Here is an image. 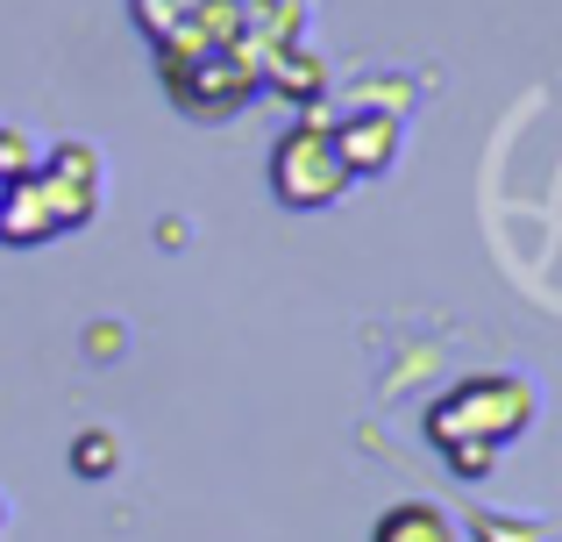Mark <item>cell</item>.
I'll return each instance as SVG.
<instances>
[{
    "label": "cell",
    "mask_w": 562,
    "mask_h": 542,
    "mask_svg": "<svg viewBox=\"0 0 562 542\" xmlns=\"http://www.w3.org/2000/svg\"><path fill=\"white\" fill-rule=\"evenodd\" d=\"M271 193L278 208H335L349 193V165L335 151V129L328 122H292L271 151Z\"/></svg>",
    "instance_id": "3"
},
{
    "label": "cell",
    "mask_w": 562,
    "mask_h": 542,
    "mask_svg": "<svg viewBox=\"0 0 562 542\" xmlns=\"http://www.w3.org/2000/svg\"><path fill=\"white\" fill-rule=\"evenodd\" d=\"M86 350H93V357H114V350H122V329H86Z\"/></svg>",
    "instance_id": "9"
},
{
    "label": "cell",
    "mask_w": 562,
    "mask_h": 542,
    "mask_svg": "<svg viewBox=\"0 0 562 542\" xmlns=\"http://www.w3.org/2000/svg\"><path fill=\"white\" fill-rule=\"evenodd\" d=\"M114 464H122V443H114L108 429H86L79 443H71V472L79 478H108Z\"/></svg>",
    "instance_id": "6"
},
{
    "label": "cell",
    "mask_w": 562,
    "mask_h": 542,
    "mask_svg": "<svg viewBox=\"0 0 562 542\" xmlns=\"http://www.w3.org/2000/svg\"><path fill=\"white\" fill-rule=\"evenodd\" d=\"M335 151H342L349 179H384L392 157H398V114H384V108L342 114V122H335Z\"/></svg>",
    "instance_id": "4"
},
{
    "label": "cell",
    "mask_w": 562,
    "mask_h": 542,
    "mask_svg": "<svg viewBox=\"0 0 562 542\" xmlns=\"http://www.w3.org/2000/svg\"><path fill=\"white\" fill-rule=\"evenodd\" d=\"M371 542H456V529H449V515H441V507L406 500V507H392V515L371 529Z\"/></svg>",
    "instance_id": "5"
},
{
    "label": "cell",
    "mask_w": 562,
    "mask_h": 542,
    "mask_svg": "<svg viewBox=\"0 0 562 542\" xmlns=\"http://www.w3.org/2000/svg\"><path fill=\"white\" fill-rule=\"evenodd\" d=\"M477 542H541L535 521H506V515H477Z\"/></svg>",
    "instance_id": "8"
},
{
    "label": "cell",
    "mask_w": 562,
    "mask_h": 542,
    "mask_svg": "<svg viewBox=\"0 0 562 542\" xmlns=\"http://www.w3.org/2000/svg\"><path fill=\"white\" fill-rule=\"evenodd\" d=\"M100 214V186L65 179V172L36 165L22 179L0 186V243L8 251H36V243H57L71 229H86Z\"/></svg>",
    "instance_id": "2"
},
{
    "label": "cell",
    "mask_w": 562,
    "mask_h": 542,
    "mask_svg": "<svg viewBox=\"0 0 562 542\" xmlns=\"http://www.w3.org/2000/svg\"><path fill=\"white\" fill-rule=\"evenodd\" d=\"M36 165H43V143H29L14 122H0V186L22 179V172H36Z\"/></svg>",
    "instance_id": "7"
},
{
    "label": "cell",
    "mask_w": 562,
    "mask_h": 542,
    "mask_svg": "<svg viewBox=\"0 0 562 542\" xmlns=\"http://www.w3.org/2000/svg\"><path fill=\"white\" fill-rule=\"evenodd\" d=\"M0 521H8V507H0Z\"/></svg>",
    "instance_id": "10"
},
{
    "label": "cell",
    "mask_w": 562,
    "mask_h": 542,
    "mask_svg": "<svg viewBox=\"0 0 562 542\" xmlns=\"http://www.w3.org/2000/svg\"><path fill=\"white\" fill-rule=\"evenodd\" d=\"M535 429V386L513 372H484V378H463L449 400L427 407V435L449 450V464L463 478H484L492 457L513 443V435Z\"/></svg>",
    "instance_id": "1"
}]
</instances>
